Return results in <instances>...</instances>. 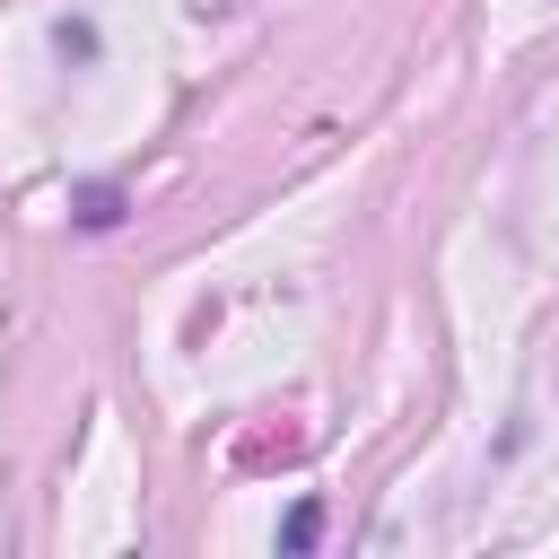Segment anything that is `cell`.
Instances as JSON below:
<instances>
[{"label":"cell","mask_w":559,"mask_h":559,"mask_svg":"<svg viewBox=\"0 0 559 559\" xmlns=\"http://www.w3.org/2000/svg\"><path fill=\"white\" fill-rule=\"evenodd\" d=\"M114 218H122V183H87V192H79V227H87V236H105Z\"/></svg>","instance_id":"obj_1"},{"label":"cell","mask_w":559,"mask_h":559,"mask_svg":"<svg viewBox=\"0 0 559 559\" xmlns=\"http://www.w3.org/2000/svg\"><path fill=\"white\" fill-rule=\"evenodd\" d=\"M314 533H323V507H314V498H297V507L280 515V550H314Z\"/></svg>","instance_id":"obj_2"},{"label":"cell","mask_w":559,"mask_h":559,"mask_svg":"<svg viewBox=\"0 0 559 559\" xmlns=\"http://www.w3.org/2000/svg\"><path fill=\"white\" fill-rule=\"evenodd\" d=\"M52 44H61V61H96V26H87V17H61Z\"/></svg>","instance_id":"obj_3"}]
</instances>
